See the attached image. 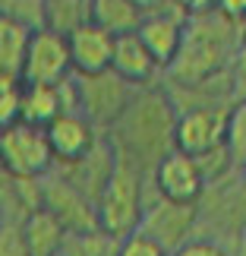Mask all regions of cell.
I'll use <instances>...</instances> for the list:
<instances>
[{
    "mask_svg": "<svg viewBox=\"0 0 246 256\" xmlns=\"http://www.w3.org/2000/svg\"><path fill=\"white\" fill-rule=\"evenodd\" d=\"M3 171L16 177H47L57 168L51 136L44 126H32L25 120L3 126Z\"/></svg>",
    "mask_w": 246,
    "mask_h": 256,
    "instance_id": "cell-2",
    "label": "cell"
},
{
    "mask_svg": "<svg viewBox=\"0 0 246 256\" xmlns=\"http://www.w3.org/2000/svg\"><path fill=\"white\" fill-rule=\"evenodd\" d=\"M73 54H70V38L54 32V28H41L32 35L22 66V80L25 82H47V86H60L73 76Z\"/></svg>",
    "mask_w": 246,
    "mask_h": 256,
    "instance_id": "cell-8",
    "label": "cell"
},
{
    "mask_svg": "<svg viewBox=\"0 0 246 256\" xmlns=\"http://www.w3.org/2000/svg\"><path fill=\"white\" fill-rule=\"evenodd\" d=\"M190 13L171 0L167 6L155 10V13H145L142 16V26H139V35L145 48L152 51V57L161 64V70H171L174 60L180 57L183 51V42H186V28H190Z\"/></svg>",
    "mask_w": 246,
    "mask_h": 256,
    "instance_id": "cell-6",
    "label": "cell"
},
{
    "mask_svg": "<svg viewBox=\"0 0 246 256\" xmlns=\"http://www.w3.org/2000/svg\"><path fill=\"white\" fill-rule=\"evenodd\" d=\"M171 256H234V247L224 240H215V238H193L180 250H174Z\"/></svg>",
    "mask_w": 246,
    "mask_h": 256,
    "instance_id": "cell-22",
    "label": "cell"
},
{
    "mask_svg": "<svg viewBox=\"0 0 246 256\" xmlns=\"http://www.w3.org/2000/svg\"><path fill=\"white\" fill-rule=\"evenodd\" d=\"M32 35H35L32 28L0 16V73L3 76H22Z\"/></svg>",
    "mask_w": 246,
    "mask_h": 256,
    "instance_id": "cell-16",
    "label": "cell"
},
{
    "mask_svg": "<svg viewBox=\"0 0 246 256\" xmlns=\"http://www.w3.org/2000/svg\"><path fill=\"white\" fill-rule=\"evenodd\" d=\"M47 136H51V149L57 158V168H66V164H76L88 158L95 152V146L101 142V133H98V124H92L82 111H66L57 120L47 126Z\"/></svg>",
    "mask_w": 246,
    "mask_h": 256,
    "instance_id": "cell-10",
    "label": "cell"
},
{
    "mask_svg": "<svg viewBox=\"0 0 246 256\" xmlns=\"http://www.w3.org/2000/svg\"><path fill=\"white\" fill-rule=\"evenodd\" d=\"M142 10L133 0H92V22L107 28L111 35H133L142 26Z\"/></svg>",
    "mask_w": 246,
    "mask_h": 256,
    "instance_id": "cell-15",
    "label": "cell"
},
{
    "mask_svg": "<svg viewBox=\"0 0 246 256\" xmlns=\"http://www.w3.org/2000/svg\"><path fill=\"white\" fill-rule=\"evenodd\" d=\"M0 16L13 19L32 32H41V28H47V0H3Z\"/></svg>",
    "mask_w": 246,
    "mask_h": 256,
    "instance_id": "cell-18",
    "label": "cell"
},
{
    "mask_svg": "<svg viewBox=\"0 0 246 256\" xmlns=\"http://www.w3.org/2000/svg\"><path fill=\"white\" fill-rule=\"evenodd\" d=\"M190 16H202V13H212V10H218V0H177Z\"/></svg>",
    "mask_w": 246,
    "mask_h": 256,
    "instance_id": "cell-25",
    "label": "cell"
},
{
    "mask_svg": "<svg viewBox=\"0 0 246 256\" xmlns=\"http://www.w3.org/2000/svg\"><path fill=\"white\" fill-rule=\"evenodd\" d=\"M218 13L237 19V22H246V0H218Z\"/></svg>",
    "mask_w": 246,
    "mask_h": 256,
    "instance_id": "cell-24",
    "label": "cell"
},
{
    "mask_svg": "<svg viewBox=\"0 0 246 256\" xmlns=\"http://www.w3.org/2000/svg\"><path fill=\"white\" fill-rule=\"evenodd\" d=\"M234 256H246V231L234 240Z\"/></svg>",
    "mask_w": 246,
    "mask_h": 256,
    "instance_id": "cell-27",
    "label": "cell"
},
{
    "mask_svg": "<svg viewBox=\"0 0 246 256\" xmlns=\"http://www.w3.org/2000/svg\"><path fill=\"white\" fill-rule=\"evenodd\" d=\"M152 184L161 200L183 202V206H199L202 196L209 193V174H205L202 162L180 149H171L155 164Z\"/></svg>",
    "mask_w": 246,
    "mask_h": 256,
    "instance_id": "cell-5",
    "label": "cell"
},
{
    "mask_svg": "<svg viewBox=\"0 0 246 256\" xmlns=\"http://www.w3.org/2000/svg\"><path fill=\"white\" fill-rule=\"evenodd\" d=\"M60 114H66V95L63 82L47 86V82H25V98H22V120L32 126H51Z\"/></svg>",
    "mask_w": 246,
    "mask_h": 256,
    "instance_id": "cell-13",
    "label": "cell"
},
{
    "mask_svg": "<svg viewBox=\"0 0 246 256\" xmlns=\"http://www.w3.org/2000/svg\"><path fill=\"white\" fill-rule=\"evenodd\" d=\"M196 228H199V206H183V202H171V200H161L158 196V202L149 206L139 231L152 234L164 250L174 253L186 240H193Z\"/></svg>",
    "mask_w": 246,
    "mask_h": 256,
    "instance_id": "cell-9",
    "label": "cell"
},
{
    "mask_svg": "<svg viewBox=\"0 0 246 256\" xmlns=\"http://www.w3.org/2000/svg\"><path fill=\"white\" fill-rule=\"evenodd\" d=\"M136 6L142 10V13H155V10H161V6H167L171 0H133Z\"/></svg>",
    "mask_w": 246,
    "mask_h": 256,
    "instance_id": "cell-26",
    "label": "cell"
},
{
    "mask_svg": "<svg viewBox=\"0 0 246 256\" xmlns=\"http://www.w3.org/2000/svg\"><path fill=\"white\" fill-rule=\"evenodd\" d=\"M240 180H243V186H246V168H243V171H240Z\"/></svg>",
    "mask_w": 246,
    "mask_h": 256,
    "instance_id": "cell-28",
    "label": "cell"
},
{
    "mask_svg": "<svg viewBox=\"0 0 246 256\" xmlns=\"http://www.w3.org/2000/svg\"><path fill=\"white\" fill-rule=\"evenodd\" d=\"M66 38H70V54H73L76 76H98V73H107L114 66L117 35H111L107 28L95 26V22H85Z\"/></svg>",
    "mask_w": 246,
    "mask_h": 256,
    "instance_id": "cell-11",
    "label": "cell"
},
{
    "mask_svg": "<svg viewBox=\"0 0 246 256\" xmlns=\"http://www.w3.org/2000/svg\"><path fill=\"white\" fill-rule=\"evenodd\" d=\"M85 22H92V0H47V28L73 35Z\"/></svg>",
    "mask_w": 246,
    "mask_h": 256,
    "instance_id": "cell-17",
    "label": "cell"
},
{
    "mask_svg": "<svg viewBox=\"0 0 246 256\" xmlns=\"http://www.w3.org/2000/svg\"><path fill=\"white\" fill-rule=\"evenodd\" d=\"M22 98H25L22 76H3L0 73V124L3 126L22 120Z\"/></svg>",
    "mask_w": 246,
    "mask_h": 256,
    "instance_id": "cell-20",
    "label": "cell"
},
{
    "mask_svg": "<svg viewBox=\"0 0 246 256\" xmlns=\"http://www.w3.org/2000/svg\"><path fill=\"white\" fill-rule=\"evenodd\" d=\"M25 240L32 247V256H54L66 250V240H70V231L63 228V222L57 218L51 209H38L22 222Z\"/></svg>",
    "mask_w": 246,
    "mask_h": 256,
    "instance_id": "cell-14",
    "label": "cell"
},
{
    "mask_svg": "<svg viewBox=\"0 0 246 256\" xmlns=\"http://www.w3.org/2000/svg\"><path fill=\"white\" fill-rule=\"evenodd\" d=\"M44 209H51L70 234H85L101 228L98 202L88 193H82L73 180H66L57 168L44 177Z\"/></svg>",
    "mask_w": 246,
    "mask_h": 256,
    "instance_id": "cell-7",
    "label": "cell"
},
{
    "mask_svg": "<svg viewBox=\"0 0 246 256\" xmlns=\"http://www.w3.org/2000/svg\"><path fill=\"white\" fill-rule=\"evenodd\" d=\"M54 256H70V253H54Z\"/></svg>",
    "mask_w": 246,
    "mask_h": 256,
    "instance_id": "cell-29",
    "label": "cell"
},
{
    "mask_svg": "<svg viewBox=\"0 0 246 256\" xmlns=\"http://www.w3.org/2000/svg\"><path fill=\"white\" fill-rule=\"evenodd\" d=\"M111 70L126 80L133 88H145L158 80L161 73V64L152 57V51L145 48V42L139 35H120L117 38V48H114V66Z\"/></svg>",
    "mask_w": 246,
    "mask_h": 256,
    "instance_id": "cell-12",
    "label": "cell"
},
{
    "mask_svg": "<svg viewBox=\"0 0 246 256\" xmlns=\"http://www.w3.org/2000/svg\"><path fill=\"white\" fill-rule=\"evenodd\" d=\"M145 212H149V206H145V171L136 162H130L126 155H120L104 193L98 196L101 228L123 240L133 231L142 228Z\"/></svg>",
    "mask_w": 246,
    "mask_h": 256,
    "instance_id": "cell-1",
    "label": "cell"
},
{
    "mask_svg": "<svg viewBox=\"0 0 246 256\" xmlns=\"http://www.w3.org/2000/svg\"><path fill=\"white\" fill-rule=\"evenodd\" d=\"M234 168L243 171L246 168V102H237L228 114V140H224Z\"/></svg>",
    "mask_w": 246,
    "mask_h": 256,
    "instance_id": "cell-19",
    "label": "cell"
},
{
    "mask_svg": "<svg viewBox=\"0 0 246 256\" xmlns=\"http://www.w3.org/2000/svg\"><path fill=\"white\" fill-rule=\"evenodd\" d=\"M231 108H224V104L183 108V111L177 114V126H174V149H180L186 155H196V158H205V155L224 149Z\"/></svg>",
    "mask_w": 246,
    "mask_h": 256,
    "instance_id": "cell-3",
    "label": "cell"
},
{
    "mask_svg": "<svg viewBox=\"0 0 246 256\" xmlns=\"http://www.w3.org/2000/svg\"><path fill=\"white\" fill-rule=\"evenodd\" d=\"M243 102H246V95H243Z\"/></svg>",
    "mask_w": 246,
    "mask_h": 256,
    "instance_id": "cell-30",
    "label": "cell"
},
{
    "mask_svg": "<svg viewBox=\"0 0 246 256\" xmlns=\"http://www.w3.org/2000/svg\"><path fill=\"white\" fill-rule=\"evenodd\" d=\"M76 82H79V111L101 130L120 124V117L130 111L133 98L139 92L114 70L98 76H76Z\"/></svg>",
    "mask_w": 246,
    "mask_h": 256,
    "instance_id": "cell-4",
    "label": "cell"
},
{
    "mask_svg": "<svg viewBox=\"0 0 246 256\" xmlns=\"http://www.w3.org/2000/svg\"><path fill=\"white\" fill-rule=\"evenodd\" d=\"M117 256H171V250H164L158 240L152 238V234L145 231H133L130 238L120 240V247H117Z\"/></svg>",
    "mask_w": 246,
    "mask_h": 256,
    "instance_id": "cell-21",
    "label": "cell"
},
{
    "mask_svg": "<svg viewBox=\"0 0 246 256\" xmlns=\"http://www.w3.org/2000/svg\"><path fill=\"white\" fill-rule=\"evenodd\" d=\"M0 256H32L22 224H0Z\"/></svg>",
    "mask_w": 246,
    "mask_h": 256,
    "instance_id": "cell-23",
    "label": "cell"
}]
</instances>
